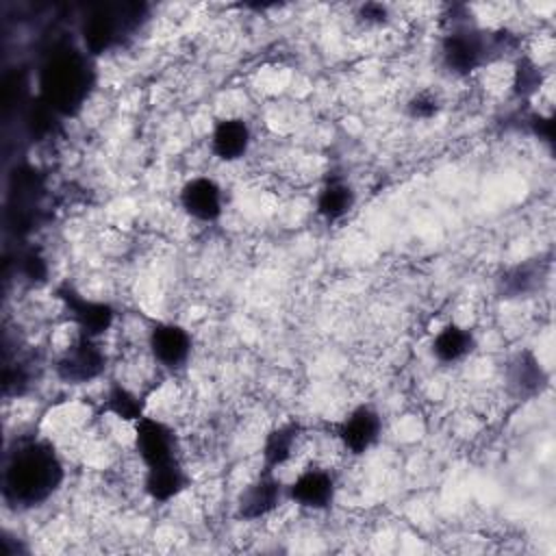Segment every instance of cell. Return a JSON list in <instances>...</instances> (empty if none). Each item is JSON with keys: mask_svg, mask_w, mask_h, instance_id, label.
<instances>
[{"mask_svg": "<svg viewBox=\"0 0 556 556\" xmlns=\"http://www.w3.org/2000/svg\"><path fill=\"white\" fill-rule=\"evenodd\" d=\"M439 109L441 104L437 96H432L430 91H421L408 100V115L415 119H432L439 113Z\"/></svg>", "mask_w": 556, "mask_h": 556, "instance_id": "22", "label": "cell"}, {"mask_svg": "<svg viewBox=\"0 0 556 556\" xmlns=\"http://www.w3.org/2000/svg\"><path fill=\"white\" fill-rule=\"evenodd\" d=\"M22 274L28 278V280H46L48 276V267H46V261L37 254V252H28L22 261Z\"/></svg>", "mask_w": 556, "mask_h": 556, "instance_id": "23", "label": "cell"}, {"mask_svg": "<svg viewBox=\"0 0 556 556\" xmlns=\"http://www.w3.org/2000/svg\"><path fill=\"white\" fill-rule=\"evenodd\" d=\"M361 17H363L365 22H371V24H382V22H387L389 11H387V7L380 4V2H365V4L361 7Z\"/></svg>", "mask_w": 556, "mask_h": 556, "instance_id": "24", "label": "cell"}, {"mask_svg": "<svg viewBox=\"0 0 556 556\" xmlns=\"http://www.w3.org/2000/svg\"><path fill=\"white\" fill-rule=\"evenodd\" d=\"M187 482H189V478L176 458V460H169L163 465L148 467L143 489L154 502H169L187 486Z\"/></svg>", "mask_w": 556, "mask_h": 556, "instance_id": "15", "label": "cell"}, {"mask_svg": "<svg viewBox=\"0 0 556 556\" xmlns=\"http://www.w3.org/2000/svg\"><path fill=\"white\" fill-rule=\"evenodd\" d=\"M515 48L517 37L508 30L484 33L467 24H454L441 41V56L452 74L467 76Z\"/></svg>", "mask_w": 556, "mask_h": 556, "instance_id": "2", "label": "cell"}, {"mask_svg": "<svg viewBox=\"0 0 556 556\" xmlns=\"http://www.w3.org/2000/svg\"><path fill=\"white\" fill-rule=\"evenodd\" d=\"M541 87V67L530 59H519L515 78H513V91L519 98L532 96Z\"/></svg>", "mask_w": 556, "mask_h": 556, "instance_id": "21", "label": "cell"}, {"mask_svg": "<svg viewBox=\"0 0 556 556\" xmlns=\"http://www.w3.org/2000/svg\"><path fill=\"white\" fill-rule=\"evenodd\" d=\"M287 486L274 476V471H263L254 482H250L237 500V517L245 521L261 519L278 508Z\"/></svg>", "mask_w": 556, "mask_h": 556, "instance_id": "7", "label": "cell"}, {"mask_svg": "<svg viewBox=\"0 0 556 556\" xmlns=\"http://www.w3.org/2000/svg\"><path fill=\"white\" fill-rule=\"evenodd\" d=\"M473 350V334L456 324H447L443 330L437 332L432 341V354L441 363H456L465 358Z\"/></svg>", "mask_w": 556, "mask_h": 556, "instance_id": "17", "label": "cell"}, {"mask_svg": "<svg viewBox=\"0 0 556 556\" xmlns=\"http://www.w3.org/2000/svg\"><path fill=\"white\" fill-rule=\"evenodd\" d=\"M148 345L154 361H159L163 367H169V369L185 365L191 354V337L178 324H156L150 330Z\"/></svg>", "mask_w": 556, "mask_h": 556, "instance_id": "12", "label": "cell"}, {"mask_svg": "<svg viewBox=\"0 0 556 556\" xmlns=\"http://www.w3.org/2000/svg\"><path fill=\"white\" fill-rule=\"evenodd\" d=\"M547 371L530 350L517 352L506 367V384L519 400H530L547 387Z\"/></svg>", "mask_w": 556, "mask_h": 556, "instance_id": "11", "label": "cell"}, {"mask_svg": "<svg viewBox=\"0 0 556 556\" xmlns=\"http://www.w3.org/2000/svg\"><path fill=\"white\" fill-rule=\"evenodd\" d=\"M250 146V128L239 117H228L215 124L211 135V150L222 161H237Z\"/></svg>", "mask_w": 556, "mask_h": 556, "instance_id": "14", "label": "cell"}, {"mask_svg": "<svg viewBox=\"0 0 556 556\" xmlns=\"http://www.w3.org/2000/svg\"><path fill=\"white\" fill-rule=\"evenodd\" d=\"M300 437V424H282L274 428L263 445V467L265 471H274L285 465L293 456V447Z\"/></svg>", "mask_w": 556, "mask_h": 556, "instance_id": "16", "label": "cell"}, {"mask_svg": "<svg viewBox=\"0 0 556 556\" xmlns=\"http://www.w3.org/2000/svg\"><path fill=\"white\" fill-rule=\"evenodd\" d=\"M180 204L187 215L200 222H215L222 215V189L211 178H191L180 189Z\"/></svg>", "mask_w": 556, "mask_h": 556, "instance_id": "13", "label": "cell"}, {"mask_svg": "<svg viewBox=\"0 0 556 556\" xmlns=\"http://www.w3.org/2000/svg\"><path fill=\"white\" fill-rule=\"evenodd\" d=\"M530 128L536 137L545 139V141H552L554 137V122L547 119V117H541V115H532L530 117Z\"/></svg>", "mask_w": 556, "mask_h": 556, "instance_id": "25", "label": "cell"}, {"mask_svg": "<svg viewBox=\"0 0 556 556\" xmlns=\"http://www.w3.org/2000/svg\"><path fill=\"white\" fill-rule=\"evenodd\" d=\"M139 15V4H128L126 11L115 13L111 7H98L83 24V39L89 52H104L115 39L119 26H128L130 17Z\"/></svg>", "mask_w": 556, "mask_h": 556, "instance_id": "8", "label": "cell"}, {"mask_svg": "<svg viewBox=\"0 0 556 556\" xmlns=\"http://www.w3.org/2000/svg\"><path fill=\"white\" fill-rule=\"evenodd\" d=\"M135 447L146 467L176 460L174 430L167 424L146 415L135 421Z\"/></svg>", "mask_w": 556, "mask_h": 556, "instance_id": "6", "label": "cell"}, {"mask_svg": "<svg viewBox=\"0 0 556 556\" xmlns=\"http://www.w3.org/2000/svg\"><path fill=\"white\" fill-rule=\"evenodd\" d=\"M106 367V354L93 337L78 334V339L59 356L54 369L67 384H85L98 378Z\"/></svg>", "mask_w": 556, "mask_h": 556, "instance_id": "4", "label": "cell"}, {"mask_svg": "<svg viewBox=\"0 0 556 556\" xmlns=\"http://www.w3.org/2000/svg\"><path fill=\"white\" fill-rule=\"evenodd\" d=\"M380 432L382 419L371 406H358L337 424V437L352 454H365L378 441Z\"/></svg>", "mask_w": 556, "mask_h": 556, "instance_id": "9", "label": "cell"}, {"mask_svg": "<svg viewBox=\"0 0 556 556\" xmlns=\"http://www.w3.org/2000/svg\"><path fill=\"white\" fill-rule=\"evenodd\" d=\"M54 295L63 302L65 311L76 321V326L80 328V334L98 339L100 334H104L111 328L113 317H115V311L111 304L87 300L72 285L56 287Z\"/></svg>", "mask_w": 556, "mask_h": 556, "instance_id": "5", "label": "cell"}, {"mask_svg": "<svg viewBox=\"0 0 556 556\" xmlns=\"http://www.w3.org/2000/svg\"><path fill=\"white\" fill-rule=\"evenodd\" d=\"M541 280V265L536 263H523L506 269L497 278V291L502 298H519L530 293Z\"/></svg>", "mask_w": 556, "mask_h": 556, "instance_id": "19", "label": "cell"}, {"mask_svg": "<svg viewBox=\"0 0 556 556\" xmlns=\"http://www.w3.org/2000/svg\"><path fill=\"white\" fill-rule=\"evenodd\" d=\"M352 206H354V191L348 182L339 178L328 180L317 195V213L328 222H337L345 217Z\"/></svg>", "mask_w": 556, "mask_h": 556, "instance_id": "18", "label": "cell"}, {"mask_svg": "<svg viewBox=\"0 0 556 556\" xmlns=\"http://www.w3.org/2000/svg\"><path fill=\"white\" fill-rule=\"evenodd\" d=\"M63 465L50 443L24 441L7 458L2 497L13 508L43 504L61 484Z\"/></svg>", "mask_w": 556, "mask_h": 556, "instance_id": "1", "label": "cell"}, {"mask_svg": "<svg viewBox=\"0 0 556 556\" xmlns=\"http://www.w3.org/2000/svg\"><path fill=\"white\" fill-rule=\"evenodd\" d=\"M87 61L76 52L54 54L41 74L43 102L61 113H72L80 106L89 91Z\"/></svg>", "mask_w": 556, "mask_h": 556, "instance_id": "3", "label": "cell"}, {"mask_svg": "<svg viewBox=\"0 0 556 556\" xmlns=\"http://www.w3.org/2000/svg\"><path fill=\"white\" fill-rule=\"evenodd\" d=\"M106 410L119 419L137 421L143 417V402L122 384H113L106 393Z\"/></svg>", "mask_w": 556, "mask_h": 556, "instance_id": "20", "label": "cell"}, {"mask_svg": "<svg viewBox=\"0 0 556 556\" xmlns=\"http://www.w3.org/2000/svg\"><path fill=\"white\" fill-rule=\"evenodd\" d=\"M287 497L304 508H328L334 500V478L321 467H308L287 486Z\"/></svg>", "mask_w": 556, "mask_h": 556, "instance_id": "10", "label": "cell"}]
</instances>
